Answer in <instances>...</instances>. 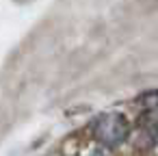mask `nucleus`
<instances>
[{"instance_id": "f257e3e1", "label": "nucleus", "mask_w": 158, "mask_h": 156, "mask_svg": "<svg viewBox=\"0 0 158 156\" xmlns=\"http://www.w3.org/2000/svg\"><path fill=\"white\" fill-rule=\"evenodd\" d=\"M89 137L104 150H119L123 147L132 134V121L123 111H104L95 115L87 128Z\"/></svg>"}, {"instance_id": "f03ea898", "label": "nucleus", "mask_w": 158, "mask_h": 156, "mask_svg": "<svg viewBox=\"0 0 158 156\" xmlns=\"http://www.w3.org/2000/svg\"><path fill=\"white\" fill-rule=\"evenodd\" d=\"M136 137L145 152L158 154V104H149L139 115Z\"/></svg>"}, {"instance_id": "7ed1b4c3", "label": "nucleus", "mask_w": 158, "mask_h": 156, "mask_svg": "<svg viewBox=\"0 0 158 156\" xmlns=\"http://www.w3.org/2000/svg\"><path fill=\"white\" fill-rule=\"evenodd\" d=\"M82 156H115V154L108 152V150H104V147H95V150H91L89 154H82Z\"/></svg>"}, {"instance_id": "20e7f679", "label": "nucleus", "mask_w": 158, "mask_h": 156, "mask_svg": "<svg viewBox=\"0 0 158 156\" xmlns=\"http://www.w3.org/2000/svg\"><path fill=\"white\" fill-rule=\"evenodd\" d=\"M13 2H18V5H28V2H33V0H13Z\"/></svg>"}]
</instances>
